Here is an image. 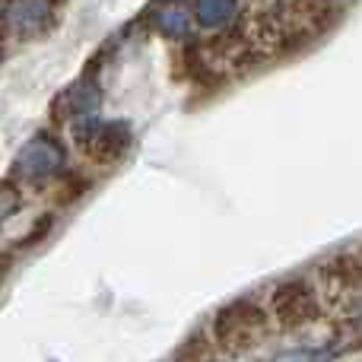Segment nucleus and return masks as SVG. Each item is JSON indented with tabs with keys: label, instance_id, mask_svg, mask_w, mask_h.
Wrapping results in <instances>:
<instances>
[{
	"label": "nucleus",
	"instance_id": "5",
	"mask_svg": "<svg viewBox=\"0 0 362 362\" xmlns=\"http://www.w3.org/2000/svg\"><path fill=\"white\" fill-rule=\"evenodd\" d=\"M131 146H134V131L127 121H102L99 131L93 134V140L83 150L95 165H118L131 153Z\"/></svg>",
	"mask_w": 362,
	"mask_h": 362
},
{
	"label": "nucleus",
	"instance_id": "1",
	"mask_svg": "<svg viewBox=\"0 0 362 362\" xmlns=\"http://www.w3.org/2000/svg\"><path fill=\"white\" fill-rule=\"evenodd\" d=\"M270 331V315L261 302L248 299H232L223 308H216L210 321V344L216 353H229V356H242V353L255 350Z\"/></svg>",
	"mask_w": 362,
	"mask_h": 362
},
{
	"label": "nucleus",
	"instance_id": "6",
	"mask_svg": "<svg viewBox=\"0 0 362 362\" xmlns=\"http://www.w3.org/2000/svg\"><path fill=\"white\" fill-rule=\"evenodd\" d=\"M99 102H102L99 83L86 74L76 83H70V86L54 99V115L70 124V121L86 118V115H99Z\"/></svg>",
	"mask_w": 362,
	"mask_h": 362
},
{
	"label": "nucleus",
	"instance_id": "13",
	"mask_svg": "<svg viewBox=\"0 0 362 362\" xmlns=\"http://www.w3.org/2000/svg\"><path fill=\"white\" fill-rule=\"evenodd\" d=\"M356 257H359V261H362V248H359V251H356Z\"/></svg>",
	"mask_w": 362,
	"mask_h": 362
},
{
	"label": "nucleus",
	"instance_id": "9",
	"mask_svg": "<svg viewBox=\"0 0 362 362\" xmlns=\"http://www.w3.org/2000/svg\"><path fill=\"white\" fill-rule=\"evenodd\" d=\"M321 276H325L334 289H340V293H359L362 289V261L356 255L340 251V255L327 257V261L321 264Z\"/></svg>",
	"mask_w": 362,
	"mask_h": 362
},
{
	"label": "nucleus",
	"instance_id": "10",
	"mask_svg": "<svg viewBox=\"0 0 362 362\" xmlns=\"http://www.w3.org/2000/svg\"><path fill=\"white\" fill-rule=\"evenodd\" d=\"M238 16V0H194L191 19L194 25L206 32H223L235 23Z\"/></svg>",
	"mask_w": 362,
	"mask_h": 362
},
{
	"label": "nucleus",
	"instance_id": "2",
	"mask_svg": "<svg viewBox=\"0 0 362 362\" xmlns=\"http://www.w3.org/2000/svg\"><path fill=\"white\" fill-rule=\"evenodd\" d=\"M267 315L280 331H299V327H308L321 318V299L308 280L289 276L274 286Z\"/></svg>",
	"mask_w": 362,
	"mask_h": 362
},
{
	"label": "nucleus",
	"instance_id": "3",
	"mask_svg": "<svg viewBox=\"0 0 362 362\" xmlns=\"http://www.w3.org/2000/svg\"><path fill=\"white\" fill-rule=\"evenodd\" d=\"M67 165V150L64 144L48 131H38L29 137L19 153L13 156V178L29 181V185H45V181L57 178Z\"/></svg>",
	"mask_w": 362,
	"mask_h": 362
},
{
	"label": "nucleus",
	"instance_id": "11",
	"mask_svg": "<svg viewBox=\"0 0 362 362\" xmlns=\"http://www.w3.org/2000/svg\"><path fill=\"white\" fill-rule=\"evenodd\" d=\"M172 362H216V350H213V344L204 334H191L175 350Z\"/></svg>",
	"mask_w": 362,
	"mask_h": 362
},
{
	"label": "nucleus",
	"instance_id": "7",
	"mask_svg": "<svg viewBox=\"0 0 362 362\" xmlns=\"http://www.w3.org/2000/svg\"><path fill=\"white\" fill-rule=\"evenodd\" d=\"M286 10L312 38L327 35L344 16V6L337 0H286Z\"/></svg>",
	"mask_w": 362,
	"mask_h": 362
},
{
	"label": "nucleus",
	"instance_id": "14",
	"mask_svg": "<svg viewBox=\"0 0 362 362\" xmlns=\"http://www.w3.org/2000/svg\"><path fill=\"white\" fill-rule=\"evenodd\" d=\"M0 38H4V35H0Z\"/></svg>",
	"mask_w": 362,
	"mask_h": 362
},
{
	"label": "nucleus",
	"instance_id": "8",
	"mask_svg": "<svg viewBox=\"0 0 362 362\" xmlns=\"http://www.w3.org/2000/svg\"><path fill=\"white\" fill-rule=\"evenodd\" d=\"M146 19L169 42H191L194 19H191V10H185L178 0H159V4H153Z\"/></svg>",
	"mask_w": 362,
	"mask_h": 362
},
{
	"label": "nucleus",
	"instance_id": "4",
	"mask_svg": "<svg viewBox=\"0 0 362 362\" xmlns=\"http://www.w3.org/2000/svg\"><path fill=\"white\" fill-rule=\"evenodd\" d=\"M57 23L54 0H4L0 4V25L13 38H38Z\"/></svg>",
	"mask_w": 362,
	"mask_h": 362
},
{
	"label": "nucleus",
	"instance_id": "12",
	"mask_svg": "<svg viewBox=\"0 0 362 362\" xmlns=\"http://www.w3.org/2000/svg\"><path fill=\"white\" fill-rule=\"evenodd\" d=\"M331 356H327L325 350H286L280 353L274 362H327Z\"/></svg>",
	"mask_w": 362,
	"mask_h": 362
}]
</instances>
